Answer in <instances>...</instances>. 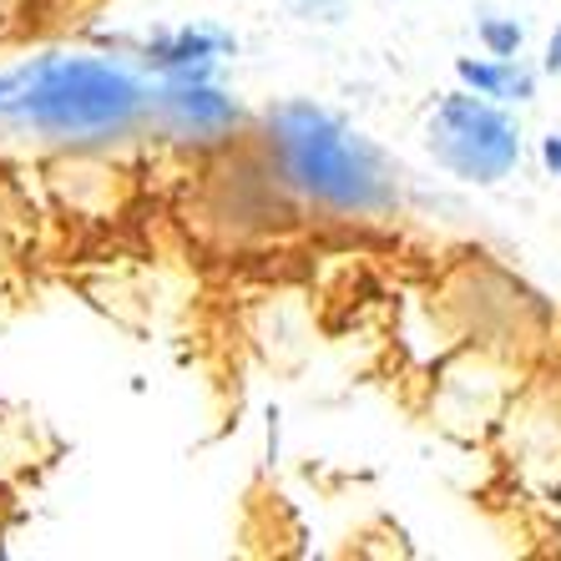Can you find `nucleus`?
Listing matches in <instances>:
<instances>
[{"mask_svg":"<svg viewBox=\"0 0 561 561\" xmlns=\"http://www.w3.org/2000/svg\"><path fill=\"white\" fill-rule=\"evenodd\" d=\"M268 152L278 178L329 213L369 218L400 203V183L385 152L313 102H284L268 112Z\"/></svg>","mask_w":561,"mask_h":561,"instance_id":"f257e3e1","label":"nucleus"},{"mask_svg":"<svg viewBox=\"0 0 561 561\" xmlns=\"http://www.w3.org/2000/svg\"><path fill=\"white\" fill-rule=\"evenodd\" d=\"M547 71H561V31L551 36V46H547Z\"/></svg>","mask_w":561,"mask_h":561,"instance_id":"1a4fd4ad","label":"nucleus"},{"mask_svg":"<svg viewBox=\"0 0 561 561\" xmlns=\"http://www.w3.org/2000/svg\"><path fill=\"white\" fill-rule=\"evenodd\" d=\"M152 112L162 117V127H172L178 137H197V142L222 137L243 122L233 96H222L208 81H168L162 92H152Z\"/></svg>","mask_w":561,"mask_h":561,"instance_id":"20e7f679","label":"nucleus"},{"mask_svg":"<svg viewBox=\"0 0 561 561\" xmlns=\"http://www.w3.org/2000/svg\"><path fill=\"white\" fill-rule=\"evenodd\" d=\"M456 77L466 81L470 92L491 96V102H531L536 96V71H526L516 56H491V61H470V56H460Z\"/></svg>","mask_w":561,"mask_h":561,"instance_id":"423d86ee","label":"nucleus"},{"mask_svg":"<svg viewBox=\"0 0 561 561\" xmlns=\"http://www.w3.org/2000/svg\"><path fill=\"white\" fill-rule=\"evenodd\" d=\"M0 112L26 117L36 131L61 142H106L152 112V92L112 61H51L36 66L21 96H5Z\"/></svg>","mask_w":561,"mask_h":561,"instance_id":"f03ea898","label":"nucleus"},{"mask_svg":"<svg viewBox=\"0 0 561 561\" xmlns=\"http://www.w3.org/2000/svg\"><path fill=\"white\" fill-rule=\"evenodd\" d=\"M522 36L526 31L516 21H481V46L491 56H516L522 51Z\"/></svg>","mask_w":561,"mask_h":561,"instance_id":"0eeeda50","label":"nucleus"},{"mask_svg":"<svg viewBox=\"0 0 561 561\" xmlns=\"http://www.w3.org/2000/svg\"><path fill=\"white\" fill-rule=\"evenodd\" d=\"M541 162H547L551 178H561V137L551 131V137H541Z\"/></svg>","mask_w":561,"mask_h":561,"instance_id":"6e6552de","label":"nucleus"},{"mask_svg":"<svg viewBox=\"0 0 561 561\" xmlns=\"http://www.w3.org/2000/svg\"><path fill=\"white\" fill-rule=\"evenodd\" d=\"M425 147L450 178L460 183H501L522 162V127L481 92H450L435 106Z\"/></svg>","mask_w":561,"mask_h":561,"instance_id":"7ed1b4c3","label":"nucleus"},{"mask_svg":"<svg viewBox=\"0 0 561 561\" xmlns=\"http://www.w3.org/2000/svg\"><path fill=\"white\" fill-rule=\"evenodd\" d=\"M233 41L222 36V31H178V36L157 41V46H147V66L152 71H162L168 81H208L213 61H218V51H228Z\"/></svg>","mask_w":561,"mask_h":561,"instance_id":"39448f33","label":"nucleus"}]
</instances>
